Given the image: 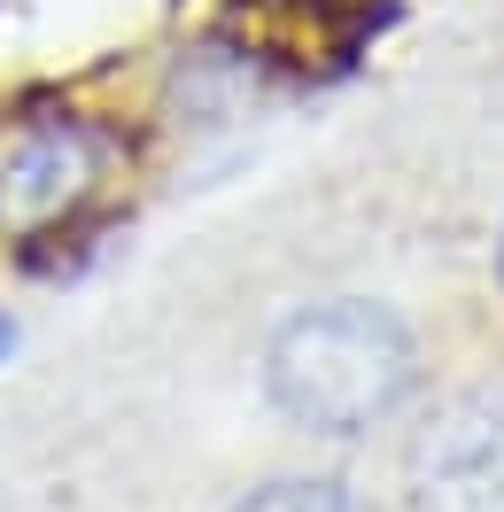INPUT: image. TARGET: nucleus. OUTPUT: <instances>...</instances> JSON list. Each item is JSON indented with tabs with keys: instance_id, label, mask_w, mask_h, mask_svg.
<instances>
[{
	"instance_id": "f257e3e1",
	"label": "nucleus",
	"mask_w": 504,
	"mask_h": 512,
	"mask_svg": "<svg viewBox=\"0 0 504 512\" xmlns=\"http://www.w3.org/2000/svg\"><path fill=\"white\" fill-rule=\"evenodd\" d=\"M411 381H419V350L404 319L365 295L295 311L264 350V388L303 435H365L404 412Z\"/></svg>"
},
{
	"instance_id": "f03ea898",
	"label": "nucleus",
	"mask_w": 504,
	"mask_h": 512,
	"mask_svg": "<svg viewBox=\"0 0 504 512\" xmlns=\"http://www.w3.org/2000/svg\"><path fill=\"white\" fill-rule=\"evenodd\" d=\"M109 179V140L101 125L70 109H39L0 132V233H47L78 218L94 187Z\"/></svg>"
},
{
	"instance_id": "7ed1b4c3",
	"label": "nucleus",
	"mask_w": 504,
	"mask_h": 512,
	"mask_svg": "<svg viewBox=\"0 0 504 512\" xmlns=\"http://www.w3.org/2000/svg\"><path fill=\"white\" fill-rule=\"evenodd\" d=\"M411 512H504V396L473 388L419 419L404 450Z\"/></svg>"
},
{
	"instance_id": "20e7f679",
	"label": "nucleus",
	"mask_w": 504,
	"mask_h": 512,
	"mask_svg": "<svg viewBox=\"0 0 504 512\" xmlns=\"http://www.w3.org/2000/svg\"><path fill=\"white\" fill-rule=\"evenodd\" d=\"M233 512H373V505L326 474H287V481H264L256 497H241Z\"/></svg>"
},
{
	"instance_id": "39448f33",
	"label": "nucleus",
	"mask_w": 504,
	"mask_h": 512,
	"mask_svg": "<svg viewBox=\"0 0 504 512\" xmlns=\"http://www.w3.org/2000/svg\"><path fill=\"white\" fill-rule=\"evenodd\" d=\"M8 342H16V326H8V319H0V357H8Z\"/></svg>"
},
{
	"instance_id": "423d86ee",
	"label": "nucleus",
	"mask_w": 504,
	"mask_h": 512,
	"mask_svg": "<svg viewBox=\"0 0 504 512\" xmlns=\"http://www.w3.org/2000/svg\"><path fill=\"white\" fill-rule=\"evenodd\" d=\"M497 280H504V233H497Z\"/></svg>"
}]
</instances>
